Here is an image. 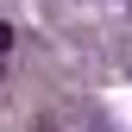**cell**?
<instances>
[{"instance_id":"6da1fadb","label":"cell","mask_w":132,"mask_h":132,"mask_svg":"<svg viewBox=\"0 0 132 132\" xmlns=\"http://www.w3.org/2000/svg\"><path fill=\"white\" fill-rule=\"evenodd\" d=\"M13 51V25H0V57H6Z\"/></svg>"}]
</instances>
